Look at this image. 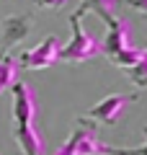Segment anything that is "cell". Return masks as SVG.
<instances>
[{
  "label": "cell",
  "instance_id": "cell-1",
  "mask_svg": "<svg viewBox=\"0 0 147 155\" xmlns=\"http://www.w3.org/2000/svg\"><path fill=\"white\" fill-rule=\"evenodd\" d=\"M101 52L106 54V60H111L116 67H132L139 60L142 49L132 44V23L126 18L114 16L106 23V36L101 41Z\"/></svg>",
  "mask_w": 147,
  "mask_h": 155
},
{
  "label": "cell",
  "instance_id": "cell-2",
  "mask_svg": "<svg viewBox=\"0 0 147 155\" xmlns=\"http://www.w3.org/2000/svg\"><path fill=\"white\" fill-rule=\"evenodd\" d=\"M70 28H72V36H70L67 44L60 47L57 62H88V60L101 54V41L83 28L80 16L70 13Z\"/></svg>",
  "mask_w": 147,
  "mask_h": 155
},
{
  "label": "cell",
  "instance_id": "cell-3",
  "mask_svg": "<svg viewBox=\"0 0 147 155\" xmlns=\"http://www.w3.org/2000/svg\"><path fill=\"white\" fill-rule=\"evenodd\" d=\"M139 98L137 93H109L106 98H101L93 109H88V114H83L85 119H93L98 124H106V127H114L119 122V116L124 114V109L129 104Z\"/></svg>",
  "mask_w": 147,
  "mask_h": 155
},
{
  "label": "cell",
  "instance_id": "cell-4",
  "mask_svg": "<svg viewBox=\"0 0 147 155\" xmlns=\"http://www.w3.org/2000/svg\"><path fill=\"white\" fill-rule=\"evenodd\" d=\"M60 47H62L60 36H52V34H49V36L41 39L36 47L21 52L18 67H23V70H44V67H52L57 62V57H60Z\"/></svg>",
  "mask_w": 147,
  "mask_h": 155
},
{
  "label": "cell",
  "instance_id": "cell-5",
  "mask_svg": "<svg viewBox=\"0 0 147 155\" xmlns=\"http://www.w3.org/2000/svg\"><path fill=\"white\" fill-rule=\"evenodd\" d=\"M13 91V119L16 124H31L36 116V98H34V88L23 80H16L11 85Z\"/></svg>",
  "mask_w": 147,
  "mask_h": 155
},
{
  "label": "cell",
  "instance_id": "cell-6",
  "mask_svg": "<svg viewBox=\"0 0 147 155\" xmlns=\"http://www.w3.org/2000/svg\"><path fill=\"white\" fill-rule=\"evenodd\" d=\"M34 28L31 16H8L3 21V39H0V52H8L11 47L26 41V36Z\"/></svg>",
  "mask_w": 147,
  "mask_h": 155
},
{
  "label": "cell",
  "instance_id": "cell-7",
  "mask_svg": "<svg viewBox=\"0 0 147 155\" xmlns=\"http://www.w3.org/2000/svg\"><path fill=\"white\" fill-rule=\"evenodd\" d=\"M70 140H72V145H75L77 155H101L103 142L98 140L96 129H93L90 124H85L83 116H77V127H75V132L70 134Z\"/></svg>",
  "mask_w": 147,
  "mask_h": 155
},
{
  "label": "cell",
  "instance_id": "cell-8",
  "mask_svg": "<svg viewBox=\"0 0 147 155\" xmlns=\"http://www.w3.org/2000/svg\"><path fill=\"white\" fill-rule=\"evenodd\" d=\"M13 137H16L18 147L23 155H44V140L39 134V129L31 124H16L13 127Z\"/></svg>",
  "mask_w": 147,
  "mask_h": 155
},
{
  "label": "cell",
  "instance_id": "cell-9",
  "mask_svg": "<svg viewBox=\"0 0 147 155\" xmlns=\"http://www.w3.org/2000/svg\"><path fill=\"white\" fill-rule=\"evenodd\" d=\"M116 5H119V0H80V5L75 8V16L83 18V13L90 11V13H96L103 23H109L111 18L116 16V13H114Z\"/></svg>",
  "mask_w": 147,
  "mask_h": 155
},
{
  "label": "cell",
  "instance_id": "cell-10",
  "mask_svg": "<svg viewBox=\"0 0 147 155\" xmlns=\"http://www.w3.org/2000/svg\"><path fill=\"white\" fill-rule=\"evenodd\" d=\"M126 75H129V80L137 88H147V49H142L139 60L132 67H126Z\"/></svg>",
  "mask_w": 147,
  "mask_h": 155
},
{
  "label": "cell",
  "instance_id": "cell-11",
  "mask_svg": "<svg viewBox=\"0 0 147 155\" xmlns=\"http://www.w3.org/2000/svg\"><path fill=\"white\" fill-rule=\"evenodd\" d=\"M142 132H145V137H147V124H145ZM101 155H147V140L139 147H111V145H103V147H101Z\"/></svg>",
  "mask_w": 147,
  "mask_h": 155
},
{
  "label": "cell",
  "instance_id": "cell-12",
  "mask_svg": "<svg viewBox=\"0 0 147 155\" xmlns=\"http://www.w3.org/2000/svg\"><path fill=\"white\" fill-rule=\"evenodd\" d=\"M119 3L126 5V8H134V11H139V13L147 16V0H119Z\"/></svg>",
  "mask_w": 147,
  "mask_h": 155
},
{
  "label": "cell",
  "instance_id": "cell-13",
  "mask_svg": "<svg viewBox=\"0 0 147 155\" xmlns=\"http://www.w3.org/2000/svg\"><path fill=\"white\" fill-rule=\"evenodd\" d=\"M39 8H62L67 0H34Z\"/></svg>",
  "mask_w": 147,
  "mask_h": 155
},
{
  "label": "cell",
  "instance_id": "cell-14",
  "mask_svg": "<svg viewBox=\"0 0 147 155\" xmlns=\"http://www.w3.org/2000/svg\"><path fill=\"white\" fill-rule=\"evenodd\" d=\"M54 155H77V153H75V145H72V140H67L65 145H60Z\"/></svg>",
  "mask_w": 147,
  "mask_h": 155
},
{
  "label": "cell",
  "instance_id": "cell-15",
  "mask_svg": "<svg viewBox=\"0 0 147 155\" xmlns=\"http://www.w3.org/2000/svg\"><path fill=\"white\" fill-rule=\"evenodd\" d=\"M3 54H5V52H0V60H3ZM0 93H3V88H0Z\"/></svg>",
  "mask_w": 147,
  "mask_h": 155
}]
</instances>
